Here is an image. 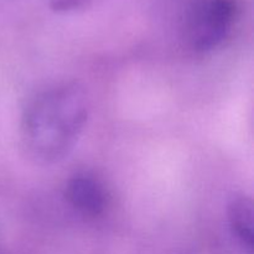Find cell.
Wrapping results in <instances>:
<instances>
[{"label": "cell", "mask_w": 254, "mask_h": 254, "mask_svg": "<svg viewBox=\"0 0 254 254\" xmlns=\"http://www.w3.org/2000/svg\"><path fill=\"white\" fill-rule=\"evenodd\" d=\"M88 111L86 92L76 83L40 93L22 118V140L27 154L40 163L64 158L81 134Z\"/></svg>", "instance_id": "cell-1"}, {"label": "cell", "mask_w": 254, "mask_h": 254, "mask_svg": "<svg viewBox=\"0 0 254 254\" xmlns=\"http://www.w3.org/2000/svg\"><path fill=\"white\" fill-rule=\"evenodd\" d=\"M232 0H207L197 11L190 30L191 45L197 51H210L221 44L235 20Z\"/></svg>", "instance_id": "cell-2"}, {"label": "cell", "mask_w": 254, "mask_h": 254, "mask_svg": "<svg viewBox=\"0 0 254 254\" xmlns=\"http://www.w3.org/2000/svg\"><path fill=\"white\" fill-rule=\"evenodd\" d=\"M67 198L73 207L86 215L97 216L106 207V191L93 176L79 174L68 181Z\"/></svg>", "instance_id": "cell-3"}, {"label": "cell", "mask_w": 254, "mask_h": 254, "mask_svg": "<svg viewBox=\"0 0 254 254\" xmlns=\"http://www.w3.org/2000/svg\"><path fill=\"white\" fill-rule=\"evenodd\" d=\"M228 218L233 232L248 248L253 246V203L246 196H238L228 206Z\"/></svg>", "instance_id": "cell-4"}, {"label": "cell", "mask_w": 254, "mask_h": 254, "mask_svg": "<svg viewBox=\"0 0 254 254\" xmlns=\"http://www.w3.org/2000/svg\"><path fill=\"white\" fill-rule=\"evenodd\" d=\"M87 2H88V0H51L50 6L54 11L64 12L83 7Z\"/></svg>", "instance_id": "cell-5"}]
</instances>
